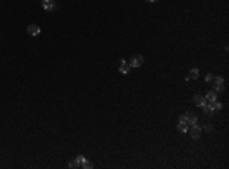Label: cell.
<instances>
[{"mask_svg": "<svg viewBox=\"0 0 229 169\" xmlns=\"http://www.w3.org/2000/svg\"><path fill=\"white\" fill-rule=\"evenodd\" d=\"M188 133H190V136L192 137V139H200V136H202V126L200 125H191L190 128H188Z\"/></svg>", "mask_w": 229, "mask_h": 169, "instance_id": "obj_1", "label": "cell"}, {"mask_svg": "<svg viewBox=\"0 0 229 169\" xmlns=\"http://www.w3.org/2000/svg\"><path fill=\"white\" fill-rule=\"evenodd\" d=\"M130 67L131 69H136V67H140L144 64V57L142 55H134V57H131V59H130Z\"/></svg>", "mask_w": 229, "mask_h": 169, "instance_id": "obj_2", "label": "cell"}, {"mask_svg": "<svg viewBox=\"0 0 229 169\" xmlns=\"http://www.w3.org/2000/svg\"><path fill=\"white\" fill-rule=\"evenodd\" d=\"M26 32H28L31 37H38L40 34H41V28H40L38 24H29L28 29H26Z\"/></svg>", "mask_w": 229, "mask_h": 169, "instance_id": "obj_3", "label": "cell"}, {"mask_svg": "<svg viewBox=\"0 0 229 169\" xmlns=\"http://www.w3.org/2000/svg\"><path fill=\"white\" fill-rule=\"evenodd\" d=\"M130 64L125 61V59H121V63H119V72L122 73V75H129L130 73Z\"/></svg>", "mask_w": 229, "mask_h": 169, "instance_id": "obj_4", "label": "cell"}, {"mask_svg": "<svg viewBox=\"0 0 229 169\" xmlns=\"http://www.w3.org/2000/svg\"><path fill=\"white\" fill-rule=\"evenodd\" d=\"M41 5L46 11H53L55 9V0H41Z\"/></svg>", "mask_w": 229, "mask_h": 169, "instance_id": "obj_5", "label": "cell"}, {"mask_svg": "<svg viewBox=\"0 0 229 169\" xmlns=\"http://www.w3.org/2000/svg\"><path fill=\"white\" fill-rule=\"evenodd\" d=\"M192 101H194V104H196V107H203V105H206V99H205V96H202V94H196Z\"/></svg>", "mask_w": 229, "mask_h": 169, "instance_id": "obj_6", "label": "cell"}, {"mask_svg": "<svg viewBox=\"0 0 229 169\" xmlns=\"http://www.w3.org/2000/svg\"><path fill=\"white\" fill-rule=\"evenodd\" d=\"M185 116H186V124L190 125V126L197 124V116H196V114H192V113H186Z\"/></svg>", "mask_w": 229, "mask_h": 169, "instance_id": "obj_7", "label": "cell"}, {"mask_svg": "<svg viewBox=\"0 0 229 169\" xmlns=\"http://www.w3.org/2000/svg\"><path fill=\"white\" fill-rule=\"evenodd\" d=\"M205 99H206V102H214V101H217V91H214V90H211V91H208L206 93V96H205Z\"/></svg>", "mask_w": 229, "mask_h": 169, "instance_id": "obj_8", "label": "cell"}, {"mask_svg": "<svg viewBox=\"0 0 229 169\" xmlns=\"http://www.w3.org/2000/svg\"><path fill=\"white\" fill-rule=\"evenodd\" d=\"M199 73H200L199 69H196V67H194V69L190 70V75H188V78H190V79H197V78H199Z\"/></svg>", "mask_w": 229, "mask_h": 169, "instance_id": "obj_9", "label": "cell"}, {"mask_svg": "<svg viewBox=\"0 0 229 169\" xmlns=\"http://www.w3.org/2000/svg\"><path fill=\"white\" fill-rule=\"evenodd\" d=\"M211 82H214V85H223L225 84V79L221 78V76H214Z\"/></svg>", "mask_w": 229, "mask_h": 169, "instance_id": "obj_10", "label": "cell"}, {"mask_svg": "<svg viewBox=\"0 0 229 169\" xmlns=\"http://www.w3.org/2000/svg\"><path fill=\"white\" fill-rule=\"evenodd\" d=\"M177 131L179 133H188V124H179L177 125Z\"/></svg>", "mask_w": 229, "mask_h": 169, "instance_id": "obj_11", "label": "cell"}, {"mask_svg": "<svg viewBox=\"0 0 229 169\" xmlns=\"http://www.w3.org/2000/svg\"><path fill=\"white\" fill-rule=\"evenodd\" d=\"M211 104H212L214 111H220L221 108H223V104H221V102H217V101H214V102H211Z\"/></svg>", "mask_w": 229, "mask_h": 169, "instance_id": "obj_12", "label": "cell"}, {"mask_svg": "<svg viewBox=\"0 0 229 169\" xmlns=\"http://www.w3.org/2000/svg\"><path fill=\"white\" fill-rule=\"evenodd\" d=\"M81 166H83L84 169H92V168H93V163H92V161H89V160L86 159V160L83 161V163H81Z\"/></svg>", "mask_w": 229, "mask_h": 169, "instance_id": "obj_13", "label": "cell"}, {"mask_svg": "<svg viewBox=\"0 0 229 169\" xmlns=\"http://www.w3.org/2000/svg\"><path fill=\"white\" fill-rule=\"evenodd\" d=\"M79 166H81V163H79V161H78L77 159L69 163V168H73V169H77V168H79Z\"/></svg>", "mask_w": 229, "mask_h": 169, "instance_id": "obj_14", "label": "cell"}, {"mask_svg": "<svg viewBox=\"0 0 229 169\" xmlns=\"http://www.w3.org/2000/svg\"><path fill=\"white\" fill-rule=\"evenodd\" d=\"M179 124H186V116H185V114H180V116H179Z\"/></svg>", "mask_w": 229, "mask_h": 169, "instance_id": "obj_15", "label": "cell"}, {"mask_svg": "<svg viewBox=\"0 0 229 169\" xmlns=\"http://www.w3.org/2000/svg\"><path fill=\"white\" fill-rule=\"evenodd\" d=\"M212 78H214V76L211 75V73H206V76H205V81H206V82H211V81H212Z\"/></svg>", "mask_w": 229, "mask_h": 169, "instance_id": "obj_16", "label": "cell"}, {"mask_svg": "<svg viewBox=\"0 0 229 169\" xmlns=\"http://www.w3.org/2000/svg\"><path fill=\"white\" fill-rule=\"evenodd\" d=\"M77 160L79 161V163H83V161L86 160V157H84V155H81V154H79V155H78V157H77Z\"/></svg>", "mask_w": 229, "mask_h": 169, "instance_id": "obj_17", "label": "cell"}, {"mask_svg": "<svg viewBox=\"0 0 229 169\" xmlns=\"http://www.w3.org/2000/svg\"><path fill=\"white\" fill-rule=\"evenodd\" d=\"M147 2H150V3H154V2H157V0H147Z\"/></svg>", "mask_w": 229, "mask_h": 169, "instance_id": "obj_18", "label": "cell"}]
</instances>
